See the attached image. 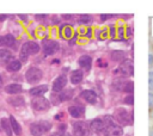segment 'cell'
<instances>
[{"label": "cell", "mask_w": 153, "mask_h": 136, "mask_svg": "<svg viewBox=\"0 0 153 136\" xmlns=\"http://www.w3.org/2000/svg\"><path fill=\"white\" fill-rule=\"evenodd\" d=\"M19 18L23 19V20H26V19H27V16H26V14H19Z\"/></svg>", "instance_id": "obj_39"}, {"label": "cell", "mask_w": 153, "mask_h": 136, "mask_svg": "<svg viewBox=\"0 0 153 136\" xmlns=\"http://www.w3.org/2000/svg\"><path fill=\"white\" fill-rule=\"evenodd\" d=\"M66 124H60L59 125V129H57V131H61V132H65L66 131Z\"/></svg>", "instance_id": "obj_33"}, {"label": "cell", "mask_w": 153, "mask_h": 136, "mask_svg": "<svg viewBox=\"0 0 153 136\" xmlns=\"http://www.w3.org/2000/svg\"><path fill=\"white\" fill-rule=\"evenodd\" d=\"M149 136H153V130H151V132H149Z\"/></svg>", "instance_id": "obj_47"}, {"label": "cell", "mask_w": 153, "mask_h": 136, "mask_svg": "<svg viewBox=\"0 0 153 136\" xmlns=\"http://www.w3.org/2000/svg\"><path fill=\"white\" fill-rule=\"evenodd\" d=\"M110 56H111V60L112 61H122V60H124L126 54L122 50H114Z\"/></svg>", "instance_id": "obj_25"}, {"label": "cell", "mask_w": 153, "mask_h": 136, "mask_svg": "<svg viewBox=\"0 0 153 136\" xmlns=\"http://www.w3.org/2000/svg\"><path fill=\"white\" fill-rule=\"evenodd\" d=\"M91 35H92L91 30H87V32H86V36H87V37H91Z\"/></svg>", "instance_id": "obj_44"}, {"label": "cell", "mask_w": 153, "mask_h": 136, "mask_svg": "<svg viewBox=\"0 0 153 136\" xmlns=\"http://www.w3.org/2000/svg\"><path fill=\"white\" fill-rule=\"evenodd\" d=\"M92 131H94V132H100V131H103L104 130V128H105V124H104V120L103 119H100V118H94L91 123H90V126H88Z\"/></svg>", "instance_id": "obj_12"}, {"label": "cell", "mask_w": 153, "mask_h": 136, "mask_svg": "<svg viewBox=\"0 0 153 136\" xmlns=\"http://www.w3.org/2000/svg\"><path fill=\"white\" fill-rule=\"evenodd\" d=\"M73 94H74V91L71 89V88H68V89H62V91L60 92V95H59V101H67V100L72 99Z\"/></svg>", "instance_id": "obj_21"}, {"label": "cell", "mask_w": 153, "mask_h": 136, "mask_svg": "<svg viewBox=\"0 0 153 136\" xmlns=\"http://www.w3.org/2000/svg\"><path fill=\"white\" fill-rule=\"evenodd\" d=\"M22 91H23V88L19 84H10V85L5 86V92L8 93V94H14L16 95V94L20 93Z\"/></svg>", "instance_id": "obj_19"}, {"label": "cell", "mask_w": 153, "mask_h": 136, "mask_svg": "<svg viewBox=\"0 0 153 136\" xmlns=\"http://www.w3.org/2000/svg\"><path fill=\"white\" fill-rule=\"evenodd\" d=\"M79 23L80 24H90V23H92V17L88 14H81L79 17Z\"/></svg>", "instance_id": "obj_28"}, {"label": "cell", "mask_w": 153, "mask_h": 136, "mask_svg": "<svg viewBox=\"0 0 153 136\" xmlns=\"http://www.w3.org/2000/svg\"><path fill=\"white\" fill-rule=\"evenodd\" d=\"M148 87L149 89H153V72H149L148 74Z\"/></svg>", "instance_id": "obj_31"}, {"label": "cell", "mask_w": 153, "mask_h": 136, "mask_svg": "<svg viewBox=\"0 0 153 136\" xmlns=\"http://www.w3.org/2000/svg\"><path fill=\"white\" fill-rule=\"evenodd\" d=\"M148 105L149 107H153V93L148 94Z\"/></svg>", "instance_id": "obj_32"}, {"label": "cell", "mask_w": 153, "mask_h": 136, "mask_svg": "<svg viewBox=\"0 0 153 136\" xmlns=\"http://www.w3.org/2000/svg\"><path fill=\"white\" fill-rule=\"evenodd\" d=\"M42 76H43V73L37 67H30L25 73V79L29 84H37L38 81H41Z\"/></svg>", "instance_id": "obj_2"}, {"label": "cell", "mask_w": 153, "mask_h": 136, "mask_svg": "<svg viewBox=\"0 0 153 136\" xmlns=\"http://www.w3.org/2000/svg\"><path fill=\"white\" fill-rule=\"evenodd\" d=\"M0 60L1 61H8L12 60V52L6 49H0Z\"/></svg>", "instance_id": "obj_26"}, {"label": "cell", "mask_w": 153, "mask_h": 136, "mask_svg": "<svg viewBox=\"0 0 153 136\" xmlns=\"http://www.w3.org/2000/svg\"><path fill=\"white\" fill-rule=\"evenodd\" d=\"M39 51V45L36 42H26L22 47V52L26 56L29 55H36Z\"/></svg>", "instance_id": "obj_8"}, {"label": "cell", "mask_w": 153, "mask_h": 136, "mask_svg": "<svg viewBox=\"0 0 153 136\" xmlns=\"http://www.w3.org/2000/svg\"><path fill=\"white\" fill-rule=\"evenodd\" d=\"M103 120L105 124V128L103 130L105 136H121L122 135V132H123L122 128L120 125H117L110 116H105Z\"/></svg>", "instance_id": "obj_1"}, {"label": "cell", "mask_w": 153, "mask_h": 136, "mask_svg": "<svg viewBox=\"0 0 153 136\" xmlns=\"http://www.w3.org/2000/svg\"><path fill=\"white\" fill-rule=\"evenodd\" d=\"M1 126H2V130L5 131V134L7 135V136H12V129H11V124H10V120L7 119V118H2L1 119Z\"/></svg>", "instance_id": "obj_23"}, {"label": "cell", "mask_w": 153, "mask_h": 136, "mask_svg": "<svg viewBox=\"0 0 153 136\" xmlns=\"http://www.w3.org/2000/svg\"><path fill=\"white\" fill-rule=\"evenodd\" d=\"M47 91H48V85H39V86H36V87H32L29 91V93L33 97H42Z\"/></svg>", "instance_id": "obj_15"}, {"label": "cell", "mask_w": 153, "mask_h": 136, "mask_svg": "<svg viewBox=\"0 0 153 136\" xmlns=\"http://www.w3.org/2000/svg\"><path fill=\"white\" fill-rule=\"evenodd\" d=\"M63 33H65V37L66 38H71L72 37V29L69 26H66L65 30H63Z\"/></svg>", "instance_id": "obj_29"}, {"label": "cell", "mask_w": 153, "mask_h": 136, "mask_svg": "<svg viewBox=\"0 0 153 136\" xmlns=\"http://www.w3.org/2000/svg\"><path fill=\"white\" fill-rule=\"evenodd\" d=\"M47 18V14H36V19L37 20H43Z\"/></svg>", "instance_id": "obj_34"}, {"label": "cell", "mask_w": 153, "mask_h": 136, "mask_svg": "<svg viewBox=\"0 0 153 136\" xmlns=\"http://www.w3.org/2000/svg\"><path fill=\"white\" fill-rule=\"evenodd\" d=\"M7 103L14 107H20L25 105V99L22 95H13V97L7 98Z\"/></svg>", "instance_id": "obj_13"}, {"label": "cell", "mask_w": 153, "mask_h": 136, "mask_svg": "<svg viewBox=\"0 0 153 136\" xmlns=\"http://www.w3.org/2000/svg\"><path fill=\"white\" fill-rule=\"evenodd\" d=\"M57 50H59V43L56 41H51V39L43 41V52L45 56H50L55 54Z\"/></svg>", "instance_id": "obj_7"}, {"label": "cell", "mask_w": 153, "mask_h": 136, "mask_svg": "<svg viewBox=\"0 0 153 136\" xmlns=\"http://www.w3.org/2000/svg\"><path fill=\"white\" fill-rule=\"evenodd\" d=\"M20 60H22V62H26L27 61V56L25 55V54H23V52H20Z\"/></svg>", "instance_id": "obj_36"}, {"label": "cell", "mask_w": 153, "mask_h": 136, "mask_svg": "<svg viewBox=\"0 0 153 136\" xmlns=\"http://www.w3.org/2000/svg\"><path fill=\"white\" fill-rule=\"evenodd\" d=\"M31 106L36 111H47L50 107V103L44 97H37L31 100Z\"/></svg>", "instance_id": "obj_4"}, {"label": "cell", "mask_w": 153, "mask_h": 136, "mask_svg": "<svg viewBox=\"0 0 153 136\" xmlns=\"http://www.w3.org/2000/svg\"><path fill=\"white\" fill-rule=\"evenodd\" d=\"M80 98H82L85 101L90 103V104H94L97 101V94L91 91V89H85L80 93Z\"/></svg>", "instance_id": "obj_11"}, {"label": "cell", "mask_w": 153, "mask_h": 136, "mask_svg": "<svg viewBox=\"0 0 153 136\" xmlns=\"http://www.w3.org/2000/svg\"><path fill=\"white\" fill-rule=\"evenodd\" d=\"M49 136H63V132H61V131H55V132L50 134Z\"/></svg>", "instance_id": "obj_37"}, {"label": "cell", "mask_w": 153, "mask_h": 136, "mask_svg": "<svg viewBox=\"0 0 153 136\" xmlns=\"http://www.w3.org/2000/svg\"><path fill=\"white\" fill-rule=\"evenodd\" d=\"M68 112L72 117L74 118H80L82 112H84V109L82 107H79V106H69L68 107Z\"/></svg>", "instance_id": "obj_22"}, {"label": "cell", "mask_w": 153, "mask_h": 136, "mask_svg": "<svg viewBox=\"0 0 153 136\" xmlns=\"http://www.w3.org/2000/svg\"><path fill=\"white\" fill-rule=\"evenodd\" d=\"M122 31H123V27H120V30H118V33H120L121 36H122V33H123Z\"/></svg>", "instance_id": "obj_45"}, {"label": "cell", "mask_w": 153, "mask_h": 136, "mask_svg": "<svg viewBox=\"0 0 153 136\" xmlns=\"http://www.w3.org/2000/svg\"><path fill=\"white\" fill-rule=\"evenodd\" d=\"M0 45L1 47H13V45H16V39L12 35L0 36Z\"/></svg>", "instance_id": "obj_17"}, {"label": "cell", "mask_w": 153, "mask_h": 136, "mask_svg": "<svg viewBox=\"0 0 153 136\" xmlns=\"http://www.w3.org/2000/svg\"><path fill=\"white\" fill-rule=\"evenodd\" d=\"M30 132H31L32 136H41L43 134V131H42V129H41V126H39L38 123L30 124Z\"/></svg>", "instance_id": "obj_24"}, {"label": "cell", "mask_w": 153, "mask_h": 136, "mask_svg": "<svg viewBox=\"0 0 153 136\" xmlns=\"http://www.w3.org/2000/svg\"><path fill=\"white\" fill-rule=\"evenodd\" d=\"M110 17H111V16H105V14H102V16H100V19H102V20H105V19H108V18H110Z\"/></svg>", "instance_id": "obj_40"}, {"label": "cell", "mask_w": 153, "mask_h": 136, "mask_svg": "<svg viewBox=\"0 0 153 136\" xmlns=\"http://www.w3.org/2000/svg\"><path fill=\"white\" fill-rule=\"evenodd\" d=\"M114 73L115 74H118L120 76H129V75H133V63L127 61V62L122 63L118 68H116V70Z\"/></svg>", "instance_id": "obj_9"}, {"label": "cell", "mask_w": 153, "mask_h": 136, "mask_svg": "<svg viewBox=\"0 0 153 136\" xmlns=\"http://www.w3.org/2000/svg\"><path fill=\"white\" fill-rule=\"evenodd\" d=\"M66 84H67V78H66V75H59V76L54 80V82H53V91H54V92H61V91L65 88Z\"/></svg>", "instance_id": "obj_10"}, {"label": "cell", "mask_w": 153, "mask_h": 136, "mask_svg": "<svg viewBox=\"0 0 153 136\" xmlns=\"http://www.w3.org/2000/svg\"><path fill=\"white\" fill-rule=\"evenodd\" d=\"M72 130H73V136H88L90 135V128L85 122L78 120L74 122L72 125Z\"/></svg>", "instance_id": "obj_3"}, {"label": "cell", "mask_w": 153, "mask_h": 136, "mask_svg": "<svg viewBox=\"0 0 153 136\" xmlns=\"http://www.w3.org/2000/svg\"><path fill=\"white\" fill-rule=\"evenodd\" d=\"M148 62H149V64L153 63V55H148Z\"/></svg>", "instance_id": "obj_41"}, {"label": "cell", "mask_w": 153, "mask_h": 136, "mask_svg": "<svg viewBox=\"0 0 153 136\" xmlns=\"http://www.w3.org/2000/svg\"><path fill=\"white\" fill-rule=\"evenodd\" d=\"M78 63H79V66H80L82 69L88 70V69L91 68V66H92V58H91V56H88V55H82V56L79 57Z\"/></svg>", "instance_id": "obj_14"}, {"label": "cell", "mask_w": 153, "mask_h": 136, "mask_svg": "<svg viewBox=\"0 0 153 136\" xmlns=\"http://www.w3.org/2000/svg\"><path fill=\"white\" fill-rule=\"evenodd\" d=\"M8 120H10V124H11V129H12V132H14V135L19 136V135L22 134V126H20V124L17 122V119H16L13 116H10Z\"/></svg>", "instance_id": "obj_20"}, {"label": "cell", "mask_w": 153, "mask_h": 136, "mask_svg": "<svg viewBox=\"0 0 153 136\" xmlns=\"http://www.w3.org/2000/svg\"><path fill=\"white\" fill-rule=\"evenodd\" d=\"M38 124H39V126H41L43 134L47 132V131H49V130L51 129V123L48 122V120H41V122H38Z\"/></svg>", "instance_id": "obj_27"}, {"label": "cell", "mask_w": 153, "mask_h": 136, "mask_svg": "<svg viewBox=\"0 0 153 136\" xmlns=\"http://www.w3.org/2000/svg\"><path fill=\"white\" fill-rule=\"evenodd\" d=\"M93 136H97V135H93Z\"/></svg>", "instance_id": "obj_49"}, {"label": "cell", "mask_w": 153, "mask_h": 136, "mask_svg": "<svg viewBox=\"0 0 153 136\" xmlns=\"http://www.w3.org/2000/svg\"><path fill=\"white\" fill-rule=\"evenodd\" d=\"M5 18H6V16H0V21H1V20H4Z\"/></svg>", "instance_id": "obj_46"}, {"label": "cell", "mask_w": 153, "mask_h": 136, "mask_svg": "<svg viewBox=\"0 0 153 136\" xmlns=\"http://www.w3.org/2000/svg\"><path fill=\"white\" fill-rule=\"evenodd\" d=\"M114 88L117 89V91H124V92L131 94V92L134 89V82L133 81H124L122 79H118V80L115 81Z\"/></svg>", "instance_id": "obj_6"}, {"label": "cell", "mask_w": 153, "mask_h": 136, "mask_svg": "<svg viewBox=\"0 0 153 136\" xmlns=\"http://www.w3.org/2000/svg\"><path fill=\"white\" fill-rule=\"evenodd\" d=\"M110 36H111V37H114V36H115V27H114V26H111V27H110Z\"/></svg>", "instance_id": "obj_38"}, {"label": "cell", "mask_w": 153, "mask_h": 136, "mask_svg": "<svg viewBox=\"0 0 153 136\" xmlns=\"http://www.w3.org/2000/svg\"><path fill=\"white\" fill-rule=\"evenodd\" d=\"M63 136H71L69 134H63Z\"/></svg>", "instance_id": "obj_48"}, {"label": "cell", "mask_w": 153, "mask_h": 136, "mask_svg": "<svg viewBox=\"0 0 153 136\" xmlns=\"http://www.w3.org/2000/svg\"><path fill=\"white\" fill-rule=\"evenodd\" d=\"M124 103H126V104H129V105H133V104H134V97H133V94L127 95V97L124 98Z\"/></svg>", "instance_id": "obj_30"}, {"label": "cell", "mask_w": 153, "mask_h": 136, "mask_svg": "<svg viewBox=\"0 0 153 136\" xmlns=\"http://www.w3.org/2000/svg\"><path fill=\"white\" fill-rule=\"evenodd\" d=\"M20 68H22V62H20L19 60H16V58L10 60L8 63H7V66H6L7 72H11V73H13V72H18Z\"/></svg>", "instance_id": "obj_18"}, {"label": "cell", "mask_w": 153, "mask_h": 136, "mask_svg": "<svg viewBox=\"0 0 153 136\" xmlns=\"http://www.w3.org/2000/svg\"><path fill=\"white\" fill-rule=\"evenodd\" d=\"M127 36H131V29H127Z\"/></svg>", "instance_id": "obj_42"}, {"label": "cell", "mask_w": 153, "mask_h": 136, "mask_svg": "<svg viewBox=\"0 0 153 136\" xmlns=\"http://www.w3.org/2000/svg\"><path fill=\"white\" fill-rule=\"evenodd\" d=\"M82 78H84V74H82V72H81L80 69L73 70V72L71 73V75H69V80H71V82H72L73 85L80 84L81 80H82Z\"/></svg>", "instance_id": "obj_16"}, {"label": "cell", "mask_w": 153, "mask_h": 136, "mask_svg": "<svg viewBox=\"0 0 153 136\" xmlns=\"http://www.w3.org/2000/svg\"><path fill=\"white\" fill-rule=\"evenodd\" d=\"M54 118H55L56 120H61V119L63 118V113H62V112H60V113H56Z\"/></svg>", "instance_id": "obj_35"}, {"label": "cell", "mask_w": 153, "mask_h": 136, "mask_svg": "<svg viewBox=\"0 0 153 136\" xmlns=\"http://www.w3.org/2000/svg\"><path fill=\"white\" fill-rule=\"evenodd\" d=\"M62 18H65V19H69V18H72V16H68V14H65V16H62Z\"/></svg>", "instance_id": "obj_43"}, {"label": "cell", "mask_w": 153, "mask_h": 136, "mask_svg": "<svg viewBox=\"0 0 153 136\" xmlns=\"http://www.w3.org/2000/svg\"><path fill=\"white\" fill-rule=\"evenodd\" d=\"M114 117L115 119L121 124V125H128L130 122H131V117L129 116L128 111L124 110V109H118L115 111L114 113Z\"/></svg>", "instance_id": "obj_5"}]
</instances>
